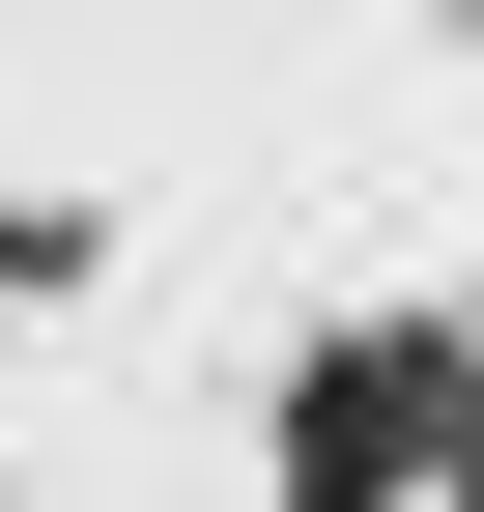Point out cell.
<instances>
[{
    "mask_svg": "<svg viewBox=\"0 0 484 512\" xmlns=\"http://www.w3.org/2000/svg\"><path fill=\"white\" fill-rule=\"evenodd\" d=\"M399 456H456V370L428 342H342L314 399H285V484H314V512H399Z\"/></svg>",
    "mask_w": 484,
    "mask_h": 512,
    "instance_id": "obj_1",
    "label": "cell"
}]
</instances>
